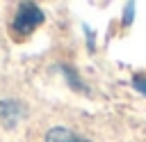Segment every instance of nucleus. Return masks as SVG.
I'll use <instances>...</instances> for the list:
<instances>
[{
	"label": "nucleus",
	"mask_w": 146,
	"mask_h": 142,
	"mask_svg": "<svg viewBox=\"0 0 146 142\" xmlns=\"http://www.w3.org/2000/svg\"><path fill=\"white\" fill-rule=\"evenodd\" d=\"M46 142H91L87 137H82L80 133L71 131V128H64V126H55L46 133Z\"/></svg>",
	"instance_id": "obj_2"
},
{
	"label": "nucleus",
	"mask_w": 146,
	"mask_h": 142,
	"mask_svg": "<svg viewBox=\"0 0 146 142\" xmlns=\"http://www.w3.org/2000/svg\"><path fill=\"white\" fill-rule=\"evenodd\" d=\"M132 85H135L141 94H146V76H137V78L132 80Z\"/></svg>",
	"instance_id": "obj_3"
},
{
	"label": "nucleus",
	"mask_w": 146,
	"mask_h": 142,
	"mask_svg": "<svg viewBox=\"0 0 146 142\" xmlns=\"http://www.w3.org/2000/svg\"><path fill=\"white\" fill-rule=\"evenodd\" d=\"M43 23V14L36 5H32L30 0H23L16 9V16H14V23H11V34L16 39H23V37H30L39 25Z\"/></svg>",
	"instance_id": "obj_1"
}]
</instances>
